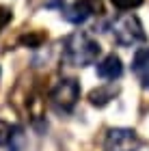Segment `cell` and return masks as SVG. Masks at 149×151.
Wrapping results in <instances>:
<instances>
[{
	"instance_id": "cell-1",
	"label": "cell",
	"mask_w": 149,
	"mask_h": 151,
	"mask_svg": "<svg viewBox=\"0 0 149 151\" xmlns=\"http://www.w3.org/2000/svg\"><path fill=\"white\" fill-rule=\"evenodd\" d=\"M65 60L73 67H86V65H93L99 56L101 47L95 39H91L86 32L78 30L73 32V35H69L65 39Z\"/></svg>"
},
{
	"instance_id": "cell-2",
	"label": "cell",
	"mask_w": 149,
	"mask_h": 151,
	"mask_svg": "<svg viewBox=\"0 0 149 151\" xmlns=\"http://www.w3.org/2000/svg\"><path fill=\"white\" fill-rule=\"evenodd\" d=\"M112 35H114V41L123 47H132L136 43H143L147 39L145 30H143V24H140L138 15H134V13H123V15H119L114 19Z\"/></svg>"
},
{
	"instance_id": "cell-3",
	"label": "cell",
	"mask_w": 149,
	"mask_h": 151,
	"mask_svg": "<svg viewBox=\"0 0 149 151\" xmlns=\"http://www.w3.org/2000/svg\"><path fill=\"white\" fill-rule=\"evenodd\" d=\"M50 99L52 104L58 108V110H65L69 112L73 106H76V101L80 99V84L78 80L73 78H65L54 84V88L50 91Z\"/></svg>"
},
{
	"instance_id": "cell-4",
	"label": "cell",
	"mask_w": 149,
	"mask_h": 151,
	"mask_svg": "<svg viewBox=\"0 0 149 151\" xmlns=\"http://www.w3.org/2000/svg\"><path fill=\"white\" fill-rule=\"evenodd\" d=\"M140 138L134 129L127 127H114L106 134L104 151H138Z\"/></svg>"
},
{
	"instance_id": "cell-5",
	"label": "cell",
	"mask_w": 149,
	"mask_h": 151,
	"mask_svg": "<svg viewBox=\"0 0 149 151\" xmlns=\"http://www.w3.org/2000/svg\"><path fill=\"white\" fill-rule=\"evenodd\" d=\"M95 11H99L97 0H76L63 9V17L69 24H84Z\"/></svg>"
},
{
	"instance_id": "cell-6",
	"label": "cell",
	"mask_w": 149,
	"mask_h": 151,
	"mask_svg": "<svg viewBox=\"0 0 149 151\" xmlns=\"http://www.w3.org/2000/svg\"><path fill=\"white\" fill-rule=\"evenodd\" d=\"M123 73V63L117 54H108V56L97 63V76L101 80H117Z\"/></svg>"
},
{
	"instance_id": "cell-7",
	"label": "cell",
	"mask_w": 149,
	"mask_h": 151,
	"mask_svg": "<svg viewBox=\"0 0 149 151\" xmlns=\"http://www.w3.org/2000/svg\"><path fill=\"white\" fill-rule=\"evenodd\" d=\"M132 71L138 76V80L143 82L145 86H149V47H140V50L134 54Z\"/></svg>"
},
{
	"instance_id": "cell-8",
	"label": "cell",
	"mask_w": 149,
	"mask_h": 151,
	"mask_svg": "<svg viewBox=\"0 0 149 151\" xmlns=\"http://www.w3.org/2000/svg\"><path fill=\"white\" fill-rule=\"evenodd\" d=\"M114 95H117V88L114 86H97V88H93V91L89 93V101L93 106H106L110 99H114Z\"/></svg>"
},
{
	"instance_id": "cell-9",
	"label": "cell",
	"mask_w": 149,
	"mask_h": 151,
	"mask_svg": "<svg viewBox=\"0 0 149 151\" xmlns=\"http://www.w3.org/2000/svg\"><path fill=\"white\" fill-rule=\"evenodd\" d=\"M45 32H41V30H35V32H28V35H22L19 37V43L22 45H26V47H39L45 41Z\"/></svg>"
},
{
	"instance_id": "cell-10",
	"label": "cell",
	"mask_w": 149,
	"mask_h": 151,
	"mask_svg": "<svg viewBox=\"0 0 149 151\" xmlns=\"http://www.w3.org/2000/svg\"><path fill=\"white\" fill-rule=\"evenodd\" d=\"M13 132H15V129H13L6 121L0 119V147H4V145H9V142H11Z\"/></svg>"
},
{
	"instance_id": "cell-11",
	"label": "cell",
	"mask_w": 149,
	"mask_h": 151,
	"mask_svg": "<svg viewBox=\"0 0 149 151\" xmlns=\"http://www.w3.org/2000/svg\"><path fill=\"white\" fill-rule=\"evenodd\" d=\"M110 2L117 6L119 11H132V9H136V6H140L145 0H110Z\"/></svg>"
},
{
	"instance_id": "cell-12",
	"label": "cell",
	"mask_w": 149,
	"mask_h": 151,
	"mask_svg": "<svg viewBox=\"0 0 149 151\" xmlns=\"http://www.w3.org/2000/svg\"><path fill=\"white\" fill-rule=\"evenodd\" d=\"M11 19H13V11L9 6H0V32L11 24Z\"/></svg>"
}]
</instances>
